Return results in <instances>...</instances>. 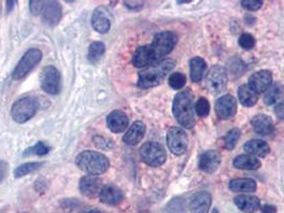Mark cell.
Instances as JSON below:
<instances>
[{
  "mask_svg": "<svg viewBox=\"0 0 284 213\" xmlns=\"http://www.w3.org/2000/svg\"><path fill=\"white\" fill-rule=\"evenodd\" d=\"M172 110L174 116L183 127L190 129L195 126L194 94L190 90H183L176 95Z\"/></svg>",
  "mask_w": 284,
  "mask_h": 213,
  "instance_id": "cell-1",
  "label": "cell"
},
{
  "mask_svg": "<svg viewBox=\"0 0 284 213\" xmlns=\"http://www.w3.org/2000/svg\"><path fill=\"white\" fill-rule=\"evenodd\" d=\"M174 66H176V63L172 59H163L152 64L139 74L138 86L141 89H150L159 86Z\"/></svg>",
  "mask_w": 284,
  "mask_h": 213,
  "instance_id": "cell-2",
  "label": "cell"
},
{
  "mask_svg": "<svg viewBox=\"0 0 284 213\" xmlns=\"http://www.w3.org/2000/svg\"><path fill=\"white\" fill-rule=\"evenodd\" d=\"M76 166L89 175H102L109 169V160L105 155L98 152L86 151L80 153L75 159Z\"/></svg>",
  "mask_w": 284,
  "mask_h": 213,
  "instance_id": "cell-3",
  "label": "cell"
},
{
  "mask_svg": "<svg viewBox=\"0 0 284 213\" xmlns=\"http://www.w3.org/2000/svg\"><path fill=\"white\" fill-rule=\"evenodd\" d=\"M177 43L178 36L171 31H164L155 35L153 42L148 45V50L153 64L161 61L164 55L169 54L176 47Z\"/></svg>",
  "mask_w": 284,
  "mask_h": 213,
  "instance_id": "cell-4",
  "label": "cell"
},
{
  "mask_svg": "<svg viewBox=\"0 0 284 213\" xmlns=\"http://www.w3.org/2000/svg\"><path fill=\"white\" fill-rule=\"evenodd\" d=\"M39 107V101L35 98L24 97L15 101L11 110V114L16 123L24 124L36 114Z\"/></svg>",
  "mask_w": 284,
  "mask_h": 213,
  "instance_id": "cell-5",
  "label": "cell"
},
{
  "mask_svg": "<svg viewBox=\"0 0 284 213\" xmlns=\"http://www.w3.org/2000/svg\"><path fill=\"white\" fill-rule=\"evenodd\" d=\"M43 53L38 48H31L27 51L22 59L16 64V66L13 70L12 77L15 80H20L26 77L28 74L40 63L42 60Z\"/></svg>",
  "mask_w": 284,
  "mask_h": 213,
  "instance_id": "cell-6",
  "label": "cell"
},
{
  "mask_svg": "<svg viewBox=\"0 0 284 213\" xmlns=\"http://www.w3.org/2000/svg\"><path fill=\"white\" fill-rule=\"evenodd\" d=\"M142 161L153 168H157L166 161V152L157 142H146L140 148Z\"/></svg>",
  "mask_w": 284,
  "mask_h": 213,
  "instance_id": "cell-7",
  "label": "cell"
},
{
  "mask_svg": "<svg viewBox=\"0 0 284 213\" xmlns=\"http://www.w3.org/2000/svg\"><path fill=\"white\" fill-rule=\"evenodd\" d=\"M228 77L225 69L222 66H213L209 69L206 76V87L214 95L222 93L226 88Z\"/></svg>",
  "mask_w": 284,
  "mask_h": 213,
  "instance_id": "cell-8",
  "label": "cell"
},
{
  "mask_svg": "<svg viewBox=\"0 0 284 213\" xmlns=\"http://www.w3.org/2000/svg\"><path fill=\"white\" fill-rule=\"evenodd\" d=\"M41 88L44 92L50 95H57L60 91V73L52 66H45L40 76Z\"/></svg>",
  "mask_w": 284,
  "mask_h": 213,
  "instance_id": "cell-9",
  "label": "cell"
},
{
  "mask_svg": "<svg viewBox=\"0 0 284 213\" xmlns=\"http://www.w3.org/2000/svg\"><path fill=\"white\" fill-rule=\"evenodd\" d=\"M167 144L174 155H183L188 146V136L180 127H172L167 133Z\"/></svg>",
  "mask_w": 284,
  "mask_h": 213,
  "instance_id": "cell-10",
  "label": "cell"
},
{
  "mask_svg": "<svg viewBox=\"0 0 284 213\" xmlns=\"http://www.w3.org/2000/svg\"><path fill=\"white\" fill-rule=\"evenodd\" d=\"M103 188V182L97 176L85 175L79 181V190L82 195L87 197H96Z\"/></svg>",
  "mask_w": 284,
  "mask_h": 213,
  "instance_id": "cell-11",
  "label": "cell"
},
{
  "mask_svg": "<svg viewBox=\"0 0 284 213\" xmlns=\"http://www.w3.org/2000/svg\"><path fill=\"white\" fill-rule=\"evenodd\" d=\"M236 99L232 95H224L218 98L216 101V113L222 119H228L234 116L236 113Z\"/></svg>",
  "mask_w": 284,
  "mask_h": 213,
  "instance_id": "cell-12",
  "label": "cell"
},
{
  "mask_svg": "<svg viewBox=\"0 0 284 213\" xmlns=\"http://www.w3.org/2000/svg\"><path fill=\"white\" fill-rule=\"evenodd\" d=\"M98 196L100 201L108 206H118L119 203L122 202L124 198L123 192L118 187L112 186V184H106V186H103Z\"/></svg>",
  "mask_w": 284,
  "mask_h": 213,
  "instance_id": "cell-13",
  "label": "cell"
},
{
  "mask_svg": "<svg viewBox=\"0 0 284 213\" xmlns=\"http://www.w3.org/2000/svg\"><path fill=\"white\" fill-rule=\"evenodd\" d=\"M272 75L269 70H259L254 73L249 79V87L256 92V93H263L271 85Z\"/></svg>",
  "mask_w": 284,
  "mask_h": 213,
  "instance_id": "cell-14",
  "label": "cell"
},
{
  "mask_svg": "<svg viewBox=\"0 0 284 213\" xmlns=\"http://www.w3.org/2000/svg\"><path fill=\"white\" fill-rule=\"evenodd\" d=\"M92 27L98 33H107L110 30L111 22L105 7L96 8L92 14Z\"/></svg>",
  "mask_w": 284,
  "mask_h": 213,
  "instance_id": "cell-15",
  "label": "cell"
},
{
  "mask_svg": "<svg viewBox=\"0 0 284 213\" xmlns=\"http://www.w3.org/2000/svg\"><path fill=\"white\" fill-rule=\"evenodd\" d=\"M61 14H62V9L59 3L45 2L42 11V18L45 24L50 27L56 26L61 20Z\"/></svg>",
  "mask_w": 284,
  "mask_h": 213,
  "instance_id": "cell-16",
  "label": "cell"
},
{
  "mask_svg": "<svg viewBox=\"0 0 284 213\" xmlns=\"http://www.w3.org/2000/svg\"><path fill=\"white\" fill-rule=\"evenodd\" d=\"M107 126L113 133L124 132L128 126V117L122 111L115 110L107 116Z\"/></svg>",
  "mask_w": 284,
  "mask_h": 213,
  "instance_id": "cell-17",
  "label": "cell"
},
{
  "mask_svg": "<svg viewBox=\"0 0 284 213\" xmlns=\"http://www.w3.org/2000/svg\"><path fill=\"white\" fill-rule=\"evenodd\" d=\"M221 162V156L216 151H208L200 158L199 166L205 173H214Z\"/></svg>",
  "mask_w": 284,
  "mask_h": 213,
  "instance_id": "cell-18",
  "label": "cell"
},
{
  "mask_svg": "<svg viewBox=\"0 0 284 213\" xmlns=\"http://www.w3.org/2000/svg\"><path fill=\"white\" fill-rule=\"evenodd\" d=\"M212 205V197L207 192H199L191 197L190 211L191 213H207Z\"/></svg>",
  "mask_w": 284,
  "mask_h": 213,
  "instance_id": "cell-19",
  "label": "cell"
},
{
  "mask_svg": "<svg viewBox=\"0 0 284 213\" xmlns=\"http://www.w3.org/2000/svg\"><path fill=\"white\" fill-rule=\"evenodd\" d=\"M251 125L253 130L260 135H268L274 130L272 119L269 116L264 114L255 115L251 119Z\"/></svg>",
  "mask_w": 284,
  "mask_h": 213,
  "instance_id": "cell-20",
  "label": "cell"
},
{
  "mask_svg": "<svg viewBox=\"0 0 284 213\" xmlns=\"http://www.w3.org/2000/svg\"><path fill=\"white\" fill-rule=\"evenodd\" d=\"M145 125L138 120V122H135L131 128L128 129L127 132L123 136V141L125 144L130 146H135L138 144L145 134Z\"/></svg>",
  "mask_w": 284,
  "mask_h": 213,
  "instance_id": "cell-21",
  "label": "cell"
},
{
  "mask_svg": "<svg viewBox=\"0 0 284 213\" xmlns=\"http://www.w3.org/2000/svg\"><path fill=\"white\" fill-rule=\"evenodd\" d=\"M235 205L246 213H254L261 207L260 199L252 195H240L234 198Z\"/></svg>",
  "mask_w": 284,
  "mask_h": 213,
  "instance_id": "cell-22",
  "label": "cell"
},
{
  "mask_svg": "<svg viewBox=\"0 0 284 213\" xmlns=\"http://www.w3.org/2000/svg\"><path fill=\"white\" fill-rule=\"evenodd\" d=\"M233 165L238 170L255 171L261 168V162L258 158H254L250 155H242L236 157L233 161Z\"/></svg>",
  "mask_w": 284,
  "mask_h": 213,
  "instance_id": "cell-23",
  "label": "cell"
},
{
  "mask_svg": "<svg viewBox=\"0 0 284 213\" xmlns=\"http://www.w3.org/2000/svg\"><path fill=\"white\" fill-rule=\"evenodd\" d=\"M229 188L231 191L237 193H252L256 190V183L250 178H237L230 182Z\"/></svg>",
  "mask_w": 284,
  "mask_h": 213,
  "instance_id": "cell-24",
  "label": "cell"
},
{
  "mask_svg": "<svg viewBox=\"0 0 284 213\" xmlns=\"http://www.w3.org/2000/svg\"><path fill=\"white\" fill-rule=\"evenodd\" d=\"M244 148L248 154L258 157L267 156L270 151L269 145L262 140H251L245 144Z\"/></svg>",
  "mask_w": 284,
  "mask_h": 213,
  "instance_id": "cell-25",
  "label": "cell"
},
{
  "mask_svg": "<svg viewBox=\"0 0 284 213\" xmlns=\"http://www.w3.org/2000/svg\"><path fill=\"white\" fill-rule=\"evenodd\" d=\"M206 72V63L202 58H192L190 60V76L194 82H199L202 80Z\"/></svg>",
  "mask_w": 284,
  "mask_h": 213,
  "instance_id": "cell-26",
  "label": "cell"
},
{
  "mask_svg": "<svg viewBox=\"0 0 284 213\" xmlns=\"http://www.w3.org/2000/svg\"><path fill=\"white\" fill-rule=\"evenodd\" d=\"M238 98H240L243 106L252 107L258 101L259 95L249 87V85H245L238 89Z\"/></svg>",
  "mask_w": 284,
  "mask_h": 213,
  "instance_id": "cell-27",
  "label": "cell"
},
{
  "mask_svg": "<svg viewBox=\"0 0 284 213\" xmlns=\"http://www.w3.org/2000/svg\"><path fill=\"white\" fill-rule=\"evenodd\" d=\"M284 95V89L280 85V83H273L272 86H270L267 90L266 93L264 96V103L271 106L273 104H276L277 101H279Z\"/></svg>",
  "mask_w": 284,
  "mask_h": 213,
  "instance_id": "cell-28",
  "label": "cell"
},
{
  "mask_svg": "<svg viewBox=\"0 0 284 213\" xmlns=\"http://www.w3.org/2000/svg\"><path fill=\"white\" fill-rule=\"evenodd\" d=\"M105 53V44L102 42H93L89 46L88 60L91 63H96Z\"/></svg>",
  "mask_w": 284,
  "mask_h": 213,
  "instance_id": "cell-29",
  "label": "cell"
},
{
  "mask_svg": "<svg viewBox=\"0 0 284 213\" xmlns=\"http://www.w3.org/2000/svg\"><path fill=\"white\" fill-rule=\"evenodd\" d=\"M43 163L41 162H27L25 164H22L14 170V177L15 178H21L23 176H26L30 174L31 172L40 169Z\"/></svg>",
  "mask_w": 284,
  "mask_h": 213,
  "instance_id": "cell-30",
  "label": "cell"
},
{
  "mask_svg": "<svg viewBox=\"0 0 284 213\" xmlns=\"http://www.w3.org/2000/svg\"><path fill=\"white\" fill-rule=\"evenodd\" d=\"M50 151V148L45 144L44 142H38L34 146L27 148V150L23 153L24 156H32V155H38V156H44L47 155Z\"/></svg>",
  "mask_w": 284,
  "mask_h": 213,
  "instance_id": "cell-31",
  "label": "cell"
},
{
  "mask_svg": "<svg viewBox=\"0 0 284 213\" xmlns=\"http://www.w3.org/2000/svg\"><path fill=\"white\" fill-rule=\"evenodd\" d=\"M240 136H241L240 129L234 128V129H232V130L229 131L226 133V135L224 136V146L226 150H229V151L233 150L238 141V138H240Z\"/></svg>",
  "mask_w": 284,
  "mask_h": 213,
  "instance_id": "cell-32",
  "label": "cell"
},
{
  "mask_svg": "<svg viewBox=\"0 0 284 213\" xmlns=\"http://www.w3.org/2000/svg\"><path fill=\"white\" fill-rule=\"evenodd\" d=\"M186 83V77L182 73H173L169 78V86L174 90H181Z\"/></svg>",
  "mask_w": 284,
  "mask_h": 213,
  "instance_id": "cell-33",
  "label": "cell"
},
{
  "mask_svg": "<svg viewBox=\"0 0 284 213\" xmlns=\"http://www.w3.org/2000/svg\"><path fill=\"white\" fill-rule=\"evenodd\" d=\"M196 111H197V114L200 117H205V116L208 115V113H209V103H208L206 98H204V97L199 98V100L197 101V104H196Z\"/></svg>",
  "mask_w": 284,
  "mask_h": 213,
  "instance_id": "cell-34",
  "label": "cell"
},
{
  "mask_svg": "<svg viewBox=\"0 0 284 213\" xmlns=\"http://www.w3.org/2000/svg\"><path fill=\"white\" fill-rule=\"evenodd\" d=\"M167 213H183L184 212V202L181 199H172L166 208Z\"/></svg>",
  "mask_w": 284,
  "mask_h": 213,
  "instance_id": "cell-35",
  "label": "cell"
},
{
  "mask_svg": "<svg viewBox=\"0 0 284 213\" xmlns=\"http://www.w3.org/2000/svg\"><path fill=\"white\" fill-rule=\"evenodd\" d=\"M238 44H240L241 47H243L244 49H252L255 46V40L251 34L245 33L241 35L240 40H238Z\"/></svg>",
  "mask_w": 284,
  "mask_h": 213,
  "instance_id": "cell-36",
  "label": "cell"
},
{
  "mask_svg": "<svg viewBox=\"0 0 284 213\" xmlns=\"http://www.w3.org/2000/svg\"><path fill=\"white\" fill-rule=\"evenodd\" d=\"M263 5V2H258V0H244L242 2V6L247 9L248 11H258L259 9H261Z\"/></svg>",
  "mask_w": 284,
  "mask_h": 213,
  "instance_id": "cell-37",
  "label": "cell"
},
{
  "mask_svg": "<svg viewBox=\"0 0 284 213\" xmlns=\"http://www.w3.org/2000/svg\"><path fill=\"white\" fill-rule=\"evenodd\" d=\"M29 4H30V10H31L32 14L38 15V14L42 13L45 2H36V0H34V2H32V0H31V2H30Z\"/></svg>",
  "mask_w": 284,
  "mask_h": 213,
  "instance_id": "cell-38",
  "label": "cell"
},
{
  "mask_svg": "<svg viewBox=\"0 0 284 213\" xmlns=\"http://www.w3.org/2000/svg\"><path fill=\"white\" fill-rule=\"evenodd\" d=\"M274 113H276L277 117L280 120L284 122V101H282V103H280L276 106V108H274Z\"/></svg>",
  "mask_w": 284,
  "mask_h": 213,
  "instance_id": "cell-39",
  "label": "cell"
},
{
  "mask_svg": "<svg viewBox=\"0 0 284 213\" xmlns=\"http://www.w3.org/2000/svg\"><path fill=\"white\" fill-rule=\"evenodd\" d=\"M124 4L131 10H139V9L143 7L142 2H124Z\"/></svg>",
  "mask_w": 284,
  "mask_h": 213,
  "instance_id": "cell-40",
  "label": "cell"
},
{
  "mask_svg": "<svg viewBox=\"0 0 284 213\" xmlns=\"http://www.w3.org/2000/svg\"><path fill=\"white\" fill-rule=\"evenodd\" d=\"M8 173V164L4 161H0V182L4 180Z\"/></svg>",
  "mask_w": 284,
  "mask_h": 213,
  "instance_id": "cell-41",
  "label": "cell"
},
{
  "mask_svg": "<svg viewBox=\"0 0 284 213\" xmlns=\"http://www.w3.org/2000/svg\"><path fill=\"white\" fill-rule=\"evenodd\" d=\"M262 212H263V213H276V212H277V209H276V207L267 205V206H264V207H263Z\"/></svg>",
  "mask_w": 284,
  "mask_h": 213,
  "instance_id": "cell-42",
  "label": "cell"
},
{
  "mask_svg": "<svg viewBox=\"0 0 284 213\" xmlns=\"http://www.w3.org/2000/svg\"><path fill=\"white\" fill-rule=\"evenodd\" d=\"M16 2H7V12H11L12 9L14 8Z\"/></svg>",
  "mask_w": 284,
  "mask_h": 213,
  "instance_id": "cell-43",
  "label": "cell"
},
{
  "mask_svg": "<svg viewBox=\"0 0 284 213\" xmlns=\"http://www.w3.org/2000/svg\"><path fill=\"white\" fill-rule=\"evenodd\" d=\"M81 213H103V212L99 211V210L96 209V208H94V209H86V210L82 211Z\"/></svg>",
  "mask_w": 284,
  "mask_h": 213,
  "instance_id": "cell-44",
  "label": "cell"
},
{
  "mask_svg": "<svg viewBox=\"0 0 284 213\" xmlns=\"http://www.w3.org/2000/svg\"><path fill=\"white\" fill-rule=\"evenodd\" d=\"M212 213H219V211H218V210H217V209H214V210H213V212H212Z\"/></svg>",
  "mask_w": 284,
  "mask_h": 213,
  "instance_id": "cell-45",
  "label": "cell"
}]
</instances>
